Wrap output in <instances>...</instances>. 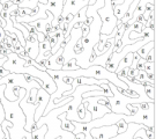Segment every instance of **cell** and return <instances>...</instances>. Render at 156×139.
<instances>
[{
  "instance_id": "35",
  "label": "cell",
  "mask_w": 156,
  "mask_h": 139,
  "mask_svg": "<svg viewBox=\"0 0 156 139\" xmlns=\"http://www.w3.org/2000/svg\"><path fill=\"white\" fill-rule=\"evenodd\" d=\"M74 139H86V138H84L83 134H76V136L74 137ZM93 139H95V138H93Z\"/></svg>"
},
{
  "instance_id": "32",
  "label": "cell",
  "mask_w": 156,
  "mask_h": 139,
  "mask_svg": "<svg viewBox=\"0 0 156 139\" xmlns=\"http://www.w3.org/2000/svg\"><path fill=\"white\" fill-rule=\"evenodd\" d=\"M5 36H6L5 30H4L2 28L0 27V44H1V42H2V39L5 38Z\"/></svg>"
},
{
  "instance_id": "12",
  "label": "cell",
  "mask_w": 156,
  "mask_h": 139,
  "mask_svg": "<svg viewBox=\"0 0 156 139\" xmlns=\"http://www.w3.org/2000/svg\"><path fill=\"white\" fill-rule=\"evenodd\" d=\"M46 132H48V126L43 125V126H41L39 129L31 132V139H44Z\"/></svg>"
},
{
  "instance_id": "18",
  "label": "cell",
  "mask_w": 156,
  "mask_h": 139,
  "mask_svg": "<svg viewBox=\"0 0 156 139\" xmlns=\"http://www.w3.org/2000/svg\"><path fill=\"white\" fill-rule=\"evenodd\" d=\"M145 60L147 63H155V48H153L146 56Z\"/></svg>"
},
{
  "instance_id": "42",
  "label": "cell",
  "mask_w": 156,
  "mask_h": 139,
  "mask_svg": "<svg viewBox=\"0 0 156 139\" xmlns=\"http://www.w3.org/2000/svg\"><path fill=\"white\" fill-rule=\"evenodd\" d=\"M111 1H116V0H111Z\"/></svg>"
},
{
  "instance_id": "1",
  "label": "cell",
  "mask_w": 156,
  "mask_h": 139,
  "mask_svg": "<svg viewBox=\"0 0 156 139\" xmlns=\"http://www.w3.org/2000/svg\"><path fill=\"white\" fill-rule=\"evenodd\" d=\"M109 88L112 92V97H108L109 102H110V110L113 114L117 115H126V116H131V112L128 110L126 106L127 104H134V103H141L145 102L142 99H129L127 96L123 95L122 93L118 92L117 87L111 82H109Z\"/></svg>"
},
{
  "instance_id": "11",
  "label": "cell",
  "mask_w": 156,
  "mask_h": 139,
  "mask_svg": "<svg viewBox=\"0 0 156 139\" xmlns=\"http://www.w3.org/2000/svg\"><path fill=\"white\" fill-rule=\"evenodd\" d=\"M153 48H155V41H151V42H149V43L145 44L144 46H141L139 50L136 51V53L140 56V58H144V59H145L147 53H148Z\"/></svg>"
},
{
  "instance_id": "43",
  "label": "cell",
  "mask_w": 156,
  "mask_h": 139,
  "mask_svg": "<svg viewBox=\"0 0 156 139\" xmlns=\"http://www.w3.org/2000/svg\"><path fill=\"white\" fill-rule=\"evenodd\" d=\"M0 1H4V0H0Z\"/></svg>"
},
{
  "instance_id": "9",
  "label": "cell",
  "mask_w": 156,
  "mask_h": 139,
  "mask_svg": "<svg viewBox=\"0 0 156 139\" xmlns=\"http://www.w3.org/2000/svg\"><path fill=\"white\" fill-rule=\"evenodd\" d=\"M133 0H123V4L118 6H112L113 7V14L117 20H122L123 16L125 15V13L127 12V9L129 8V6L132 4Z\"/></svg>"
},
{
  "instance_id": "34",
  "label": "cell",
  "mask_w": 156,
  "mask_h": 139,
  "mask_svg": "<svg viewBox=\"0 0 156 139\" xmlns=\"http://www.w3.org/2000/svg\"><path fill=\"white\" fill-rule=\"evenodd\" d=\"M12 2L14 4V5H17V6H20L21 4H22V1L23 0H11Z\"/></svg>"
},
{
  "instance_id": "27",
  "label": "cell",
  "mask_w": 156,
  "mask_h": 139,
  "mask_svg": "<svg viewBox=\"0 0 156 139\" xmlns=\"http://www.w3.org/2000/svg\"><path fill=\"white\" fill-rule=\"evenodd\" d=\"M49 42H50L51 49H52V48H55V45L57 44V37H56V35H51L50 38H49Z\"/></svg>"
},
{
  "instance_id": "30",
  "label": "cell",
  "mask_w": 156,
  "mask_h": 139,
  "mask_svg": "<svg viewBox=\"0 0 156 139\" xmlns=\"http://www.w3.org/2000/svg\"><path fill=\"white\" fill-rule=\"evenodd\" d=\"M36 38H37V41L41 43V42H43V41H44L45 35H44V34H42V33H37V34H36Z\"/></svg>"
},
{
  "instance_id": "26",
  "label": "cell",
  "mask_w": 156,
  "mask_h": 139,
  "mask_svg": "<svg viewBox=\"0 0 156 139\" xmlns=\"http://www.w3.org/2000/svg\"><path fill=\"white\" fill-rule=\"evenodd\" d=\"M136 73H138V71L134 68V67L132 66H129V70H128V72H127V77H136Z\"/></svg>"
},
{
  "instance_id": "8",
  "label": "cell",
  "mask_w": 156,
  "mask_h": 139,
  "mask_svg": "<svg viewBox=\"0 0 156 139\" xmlns=\"http://www.w3.org/2000/svg\"><path fill=\"white\" fill-rule=\"evenodd\" d=\"M64 2L65 0H48L46 7H48V11L53 15V20H56L57 17L62 15Z\"/></svg>"
},
{
  "instance_id": "2",
  "label": "cell",
  "mask_w": 156,
  "mask_h": 139,
  "mask_svg": "<svg viewBox=\"0 0 156 139\" xmlns=\"http://www.w3.org/2000/svg\"><path fill=\"white\" fill-rule=\"evenodd\" d=\"M97 15L100 16L102 21L101 34L102 35H110L113 29L117 26L118 20L113 14V7H112L111 0H104V6L97 11Z\"/></svg>"
},
{
  "instance_id": "38",
  "label": "cell",
  "mask_w": 156,
  "mask_h": 139,
  "mask_svg": "<svg viewBox=\"0 0 156 139\" xmlns=\"http://www.w3.org/2000/svg\"><path fill=\"white\" fill-rule=\"evenodd\" d=\"M38 4H43V5H46V4H48V0H38Z\"/></svg>"
},
{
  "instance_id": "14",
  "label": "cell",
  "mask_w": 156,
  "mask_h": 139,
  "mask_svg": "<svg viewBox=\"0 0 156 139\" xmlns=\"http://www.w3.org/2000/svg\"><path fill=\"white\" fill-rule=\"evenodd\" d=\"M38 6V0H23L22 4L19 6L20 8H29V9H34Z\"/></svg>"
},
{
  "instance_id": "21",
  "label": "cell",
  "mask_w": 156,
  "mask_h": 139,
  "mask_svg": "<svg viewBox=\"0 0 156 139\" xmlns=\"http://www.w3.org/2000/svg\"><path fill=\"white\" fill-rule=\"evenodd\" d=\"M145 128L142 129H139L136 132H135V134H134V138H141V139H149L147 136H146V132H145Z\"/></svg>"
},
{
  "instance_id": "3",
  "label": "cell",
  "mask_w": 156,
  "mask_h": 139,
  "mask_svg": "<svg viewBox=\"0 0 156 139\" xmlns=\"http://www.w3.org/2000/svg\"><path fill=\"white\" fill-rule=\"evenodd\" d=\"M82 102H87V110L91 114V119H97V118H102V117L111 112V110L109 108H106L104 106H101L97 103L96 101V96L94 97H86L82 99Z\"/></svg>"
},
{
  "instance_id": "40",
  "label": "cell",
  "mask_w": 156,
  "mask_h": 139,
  "mask_svg": "<svg viewBox=\"0 0 156 139\" xmlns=\"http://www.w3.org/2000/svg\"><path fill=\"white\" fill-rule=\"evenodd\" d=\"M62 137H57V138H53V139H60Z\"/></svg>"
},
{
  "instance_id": "29",
  "label": "cell",
  "mask_w": 156,
  "mask_h": 139,
  "mask_svg": "<svg viewBox=\"0 0 156 139\" xmlns=\"http://www.w3.org/2000/svg\"><path fill=\"white\" fill-rule=\"evenodd\" d=\"M81 31H82V37H86V36L88 35V33H89V27L83 24V26L81 27Z\"/></svg>"
},
{
  "instance_id": "36",
  "label": "cell",
  "mask_w": 156,
  "mask_h": 139,
  "mask_svg": "<svg viewBox=\"0 0 156 139\" xmlns=\"http://www.w3.org/2000/svg\"><path fill=\"white\" fill-rule=\"evenodd\" d=\"M6 60H7V57H4V58H1L0 59V66H2L4 64L6 63Z\"/></svg>"
},
{
  "instance_id": "4",
  "label": "cell",
  "mask_w": 156,
  "mask_h": 139,
  "mask_svg": "<svg viewBox=\"0 0 156 139\" xmlns=\"http://www.w3.org/2000/svg\"><path fill=\"white\" fill-rule=\"evenodd\" d=\"M89 4V0H65L62 7V16L65 19L66 15L72 14L73 16L83 7H87Z\"/></svg>"
},
{
  "instance_id": "28",
  "label": "cell",
  "mask_w": 156,
  "mask_h": 139,
  "mask_svg": "<svg viewBox=\"0 0 156 139\" xmlns=\"http://www.w3.org/2000/svg\"><path fill=\"white\" fill-rule=\"evenodd\" d=\"M146 80L155 82V73H146Z\"/></svg>"
},
{
  "instance_id": "5",
  "label": "cell",
  "mask_w": 156,
  "mask_h": 139,
  "mask_svg": "<svg viewBox=\"0 0 156 139\" xmlns=\"http://www.w3.org/2000/svg\"><path fill=\"white\" fill-rule=\"evenodd\" d=\"M49 101H50V94L45 89L39 88L38 92H37V95H36V103L38 106H37V109L35 111V116H34L35 122H37L39 118L43 116L45 108L48 106Z\"/></svg>"
},
{
  "instance_id": "31",
  "label": "cell",
  "mask_w": 156,
  "mask_h": 139,
  "mask_svg": "<svg viewBox=\"0 0 156 139\" xmlns=\"http://www.w3.org/2000/svg\"><path fill=\"white\" fill-rule=\"evenodd\" d=\"M62 81L65 83H67V85H72V82H73V78H69V77H62Z\"/></svg>"
},
{
  "instance_id": "19",
  "label": "cell",
  "mask_w": 156,
  "mask_h": 139,
  "mask_svg": "<svg viewBox=\"0 0 156 139\" xmlns=\"http://www.w3.org/2000/svg\"><path fill=\"white\" fill-rule=\"evenodd\" d=\"M129 27L132 28V30H133L134 33L140 34L141 31H142V29H144V24H142V23H139V22H134L133 24H131Z\"/></svg>"
},
{
  "instance_id": "15",
  "label": "cell",
  "mask_w": 156,
  "mask_h": 139,
  "mask_svg": "<svg viewBox=\"0 0 156 139\" xmlns=\"http://www.w3.org/2000/svg\"><path fill=\"white\" fill-rule=\"evenodd\" d=\"M116 126H117V132L118 134H124L126 130H127V126H128V124L124 119H120V121H118L116 124H115Z\"/></svg>"
},
{
  "instance_id": "41",
  "label": "cell",
  "mask_w": 156,
  "mask_h": 139,
  "mask_svg": "<svg viewBox=\"0 0 156 139\" xmlns=\"http://www.w3.org/2000/svg\"><path fill=\"white\" fill-rule=\"evenodd\" d=\"M0 27H1V21H0Z\"/></svg>"
},
{
  "instance_id": "37",
  "label": "cell",
  "mask_w": 156,
  "mask_h": 139,
  "mask_svg": "<svg viewBox=\"0 0 156 139\" xmlns=\"http://www.w3.org/2000/svg\"><path fill=\"white\" fill-rule=\"evenodd\" d=\"M0 139H6L5 134H4V132H2V130H1V126H0Z\"/></svg>"
},
{
  "instance_id": "24",
  "label": "cell",
  "mask_w": 156,
  "mask_h": 139,
  "mask_svg": "<svg viewBox=\"0 0 156 139\" xmlns=\"http://www.w3.org/2000/svg\"><path fill=\"white\" fill-rule=\"evenodd\" d=\"M126 108H127L128 110H129V112H131V116L135 115V114L139 111V109L135 107V104H127V106H126Z\"/></svg>"
},
{
  "instance_id": "16",
  "label": "cell",
  "mask_w": 156,
  "mask_h": 139,
  "mask_svg": "<svg viewBox=\"0 0 156 139\" xmlns=\"http://www.w3.org/2000/svg\"><path fill=\"white\" fill-rule=\"evenodd\" d=\"M144 87H145V94L151 100L155 101V87H153V86H144Z\"/></svg>"
},
{
  "instance_id": "23",
  "label": "cell",
  "mask_w": 156,
  "mask_h": 139,
  "mask_svg": "<svg viewBox=\"0 0 156 139\" xmlns=\"http://www.w3.org/2000/svg\"><path fill=\"white\" fill-rule=\"evenodd\" d=\"M146 60L144 58H140V60L138 61V64L135 65V70L136 71H144V65H145Z\"/></svg>"
},
{
  "instance_id": "10",
  "label": "cell",
  "mask_w": 156,
  "mask_h": 139,
  "mask_svg": "<svg viewBox=\"0 0 156 139\" xmlns=\"http://www.w3.org/2000/svg\"><path fill=\"white\" fill-rule=\"evenodd\" d=\"M132 59H133V53H132V52H131V53H127V55L125 56L123 59L119 61V64H118V67H117V70H116V74H117L118 72H120L125 67L131 66V65H132Z\"/></svg>"
},
{
  "instance_id": "39",
  "label": "cell",
  "mask_w": 156,
  "mask_h": 139,
  "mask_svg": "<svg viewBox=\"0 0 156 139\" xmlns=\"http://www.w3.org/2000/svg\"><path fill=\"white\" fill-rule=\"evenodd\" d=\"M95 2H96V0H89V4H88V5L91 6V5H94Z\"/></svg>"
},
{
  "instance_id": "13",
  "label": "cell",
  "mask_w": 156,
  "mask_h": 139,
  "mask_svg": "<svg viewBox=\"0 0 156 139\" xmlns=\"http://www.w3.org/2000/svg\"><path fill=\"white\" fill-rule=\"evenodd\" d=\"M80 67L76 65V59L75 58H72L68 61H66L64 65H62V71H76Z\"/></svg>"
},
{
  "instance_id": "20",
  "label": "cell",
  "mask_w": 156,
  "mask_h": 139,
  "mask_svg": "<svg viewBox=\"0 0 156 139\" xmlns=\"http://www.w3.org/2000/svg\"><path fill=\"white\" fill-rule=\"evenodd\" d=\"M155 103V102H154ZM154 103H146V102H141V103H134L135 107L139 109V110H148L149 108L151 107V104H154Z\"/></svg>"
},
{
  "instance_id": "7",
  "label": "cell",
  "mask_w": 156,
  "mask_h": 139,
  "mask_svg": "<svg viewBox=\"0 0 156 139\" xmlns=\"http://www.w3.org/2000/svg\"><path fill=\"white\" fill-rule=\"evenodd\" d=\"M39 42L36 38V35H29V37L26 39V46H24V51L28 53V56L31 59H36L39 52L38 48Z\"/></svg>"
},
{
  "instance_id": "25",
  "label": "cell",
  "mask_w": 156,
  "mask_h": 139,
  "mask_svg": "<svg viewBox=\"0 0 156 139\" xmlns=\"http://www.w3.org/2000/svg\"><path fill=\"white\" fill-rule=\"evenodd\" d=\"M139 60H140V56L138 55L136 52H134V53H133V59H132V65H131V66L135 68V65L138 64V61H139Z\"/></svg>"
},
{
  "instance_id": "6",
  "label": "cell",
  "mask_w": 156,
  "mask_h": 139,
  "mask_svg": "<svg viewBox=\"0 0 156 139\" xmlns=\"http://www.w3.org/2000/svg\"><path fill=\"white\" fill-rule=\"evenodd\" d=\"M64 49L60 48L57 51L56 53L51 56L49 58V65L46 67V70H51V71H62V65L65 64V58L62 56Z\"/></svg>"
},
{
  "instance_id": "17",
  "label": "cell",
  "mask_w": 156,
  "mask_h": 139,
  "mask_svg": "<svg viewBox=\"0 0 156 139\" xmlns=\"http://www.w3.org/2000/svg\"><path fill=\"white\" fill-rule=\"evenodd\" d=\"M144 71L146 73H155V63H147L144 65Z\"/></svg>"
},
{
  "instance_id": "22",
  "label": "cell",
  "mask_w": 156,
  "mask_h": 139,
  "mask_svg": "<svg viewBox=\"0 0 156 139\" xmlns=\"http://www.w3.org/2000/svg\"><path fill=\"white\" fill-rule=\"evenodd\" d=\"M22 24L24 26V28L28 30V33L30 34V35H36V34H37V30H36L33 26H30L29 23H22Z\"/></svg>"
},
{
  "instance_id": "33",
  "label": "cell",
  "mask_w": 156,
  "mask_h": 139,
  "mask_svg": "<svg viewBox=\"0 0 156 139\" xmlns=\"http://www.w3.org/2000/svg\"><path fill=\"white\" fill-rule=\"evenodd\" d=\"M73 20V15L72 14H68V15H66V17H65V22L66 23H69L71 21Z\"/></svg>"
}]
</instances>
